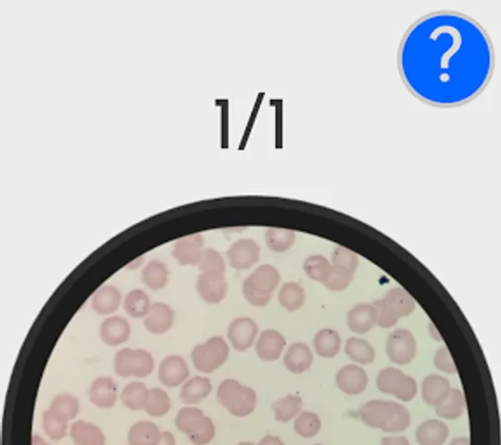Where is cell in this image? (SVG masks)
I'll return each instance as SVG.
<instances>
[{"label": "cell", "instance_id": "6da1fadb", "mask_svg": "<svg viewBox=\"0 0 501 445\" xmlns=\"http://www.w3.org/2000/svg\"><path fill=\"white\" fill-rule=\"evenodd\" d=\"M279 282L281 273L278 268L271 265H262L244 280L242 292L250 305L266 307Z\"/></svg>", "mask_w": 501, "mask_h": 445}, {"label": "cell", "instance_id": "7a4b0ae2", "mask_svg": "<svg viewBox=\"0 0 501 445\" xmlns=\"http://www.w3.org/2000/svg\"><path fill=\"white\" fill-rule=\"evenodd\" d=\"M217 401L233 416L244 417L255 410L257 394L255 390L242 385L235 379H226L218 386Z\"/></svg>", "mask_w": 501, "mask_h": 445}, {"label": "cell", "instance_id": "3957f363", "mask_svg": "<svg viewBox=\"0 0 501 445\" xmlns=\"http://www.w3.org/2000/svg\"><path fill=\"white\" fill-rule=\"evenodd\" d=\"M230 348L225 339L212 336L205 344H198L191 353V361L196 370L212 373L227 361Z\"/></svg>", "mask_w": 501, "mask_h": 445}, {"label": "cell", "instance_id": "277c9868", "mask_svg": "<svg viewBox=\"0 0 501 445\" xmlns=\"http://www.w3.org/2000/svg\"><path fill=\"white\" fill-rule=\"evenodd\" d=\"M114 369L117 375L123 378L130 376L145 378L153 370V358L144 349H121L115 356Z\"/></svg>", "mask_w": 501, "mask_h": 445}, {"label": "cell", "instance_id": "5b68a950", "mask_svg": "<svg viewBox=\"0 0 501 445\" xmlns=\"http://www.w3.org/2000/svg\"><path fill=\"white\" fill-rule=\"evenodd\" d=\"M385 351L390 361L397 366H406L416 356L417 343L411 331L399 329L387 338Z\"/></svg>", "mask_w": 501, "mask_h": 445}, {"label": "cell", "instance_id": "8992f818", "mask_svg": "<svg viewBox=\"0 0 501 445\" xmlns=\"http://www.w3.org/2000/svg\"><path fill=\"white\" fill-rule=\"evenodd\" d=\"M258 333L259 326L253 319L238 317L229 325L227 336L234 349L239 353H244L253 346Z\"/></svg>", "mask_w": 501, "mask_h": 445}, {"label": "cell", "instance_id": "52a82bcc", "mask_svg": "<svg viewBox=\"0 0 501 445\" xmlns=\"http://www.w3.org/2000/svg\"><path fill=\"white\" fill-rule=\"evenodd\" d=\"M228 260L237 270H245L260 261L261 246L253 238H240L229 248Z\"/></svg>", "mask_w": 501, "mask_h": 445}, {"label": "cell", "instance_id": "ba28073f", "mask_svg": "<svg viewBox=\"0 0 501 445\" xmlns=\"http://www.w3.org/2000/svg\"><path fill=\"white\" fill-rule=\"evenodd\" d=\"M190 377V368L183 356H168L158 366V379L163 385L175 388L185 383Z\"/></svg>", "mask_w": 501, "mask_h": 445}, {"label": "cell", "instance_id": "9c48e42d", "mask_svg": "<svg viewBox=\"0 0 501 445\" xmlns=\"http://www.w3.org/2000/svg\"><path fill=\"white\" fill-rule=\"evenodd\" d=\"M198 295L208 304H219L225 299L228 284L225 275L215 273H200L196 282Z\"/></svg>", "mask_w": 501, "mask_h": 445}, {"label": "cell", "instance_id": "30bf717a", "mask_svg": "<svg viewBox=\"0 0 501 445\" xmlns=\"http://www.w3.org/2000/svg\"><path fill=\"white\" fill-rule=\"evenodd\" d=\"M205 240L200 234L181 238L173 246V256L180 265L195 266L205 250Z\"/></svg>", "mask_w": 501, "mask_h": 445}, {"label": "cell", "instance_id": "8fae6325", "mask_svg": "<svg viewBox=\"0 0 501 445\" xmlns=\"http://www.w3.org/2000/svg\"><path fill=\"white\" fill-rule=\"evenodd\" d=\"M336 385L347 395H360L367 386V372L362 367L349 364L342 367L336 374Z\"/></svg>", "mask_w": 501, "mask_h": 445}, {"label": "cell", "instance_id": "7c38bea8", "mask_svg": "<svg viewBox=\"0 0 501 445\" xmlns=\"http://www.w3.org/2000/svg\"><path fill=\"white\" fill-rule=\"evenodd\" d=\"M286 339L276 329H266L259 336L256 353L264 361H278L286 348Z\"/></svg>", "mask_w": 501, "mask_h": 445}, {"label": "cell", "instance_id": "4fadbf2b", "mask_svg": "<svg viewBox=\"0 0 501 445\" xmlns=\"http://www.w3.org/2000/svg\"><path fill=\"white\" fill-rule=\"evenodd\" d=\"M173 320L175 314L172 307L158 302L151 306L148 315L144 318V326L149 333L163 334L172 328Z\"/></svg>", "mask_w": 501, "mask_h": 445}, {"label": "cell", "instance_id": "5bb4252c", "mask_svg": "<svg viewBox=\"0 0 501 445\" xmlns=\"http://www.w3.org/2000/svg\"><path fill=\"white\" fill-rule=\"evenodd\" d=\"M129 323L120 316H112L103 321L100 326L99 336L102 341L109 346H118L130 338Z\"/></svg>", "mask_w": 501, "mask_h": 445}, {"label": "cell", "instance_id": "9a60e30c", "mask_svg": "<svg viewBox=\"0 0 501 445\" xmlns=\"http://www.w3.org/2000/svg\"><path fill=\"white\" fill-rule=\"evenodd\" d=\"M452 387L445 377L431 374L422 382V399L430 407L437 408L449 396Z\"/></svg>", "mask_w": 501, "mask_h": 445}, {"label": "cell", "instance_id": "2e32d148", "mask_svg": "<svg viewBox=\"0 0 501 445\" xmlns=\"http://www.w3.org/2000/svg\"><path fill=\"white\" fill-rule=\"evenodd\" d=\"M90 402L97 408L110 409L117 401V386L109 377H100L92 382L89 391Z\"/></svg>", "mask_w": 501, "mask_h": 445}, {"label": "cell", "instance_id": "e0dca14e", "mask_svg": "<svg viewBox=\"0 0 501 445\" xmlns=\"http://www.w3.org/2000/svg\"><path fill=\"white\" fill-rule=\"evenodd\" d=\"M284 363L289 372L298 375L311 368L313 363V354L307 344L294 343L286 351Z\"/></svg>", "mask_w": 501, "mask_h": 445}, {"label": "cell", "instance_id": "ac0fdd59", "mask_svg": "<svg viewBox=\"0 0 501 445\" xmlns=\"http://www.w3.org/2000/svg\"><path fill=\"white\" fill-rule=\"evenodd\" d=\"M349 329L355 334H364L376 326V311L370 304H357L349 311L347 318Z\"/></svg>", "mask_w": 501, "mask_h": 445}, {"label": "cell", "instance_id": "d6986e66", "mask_svg": "<svg viewBox=\"0 0 501 445\" xmlns=\"http://www.w3.org/2000/svg\"><path fill=\"white\" fill-rule=\"evenodd\" d=\"M382 301L399 320L402 317L411 315L416 308L414 299L404 288L390 289L384 298H382Z\"/></svg>", "mask_w": 501, "mask_h": 445}, {"label": "cell", "instance_id": "ffe728a7", "mask_svg": "<svg viewBox=\"0 0 501 445\" xmlns=\"http://www.w3.org/2000/svg\"><path fill=\"white\" fill-rule=\"evenodd\" d=\"M450 429L439 419H428L418 427L415 437L419 445H443L449 436Z\"/></svg>", "mask_w": 501, "mask_h": 445}, {"label": "cell", "instance_id": "44dd1931", "mask_svg": "<svg viewBox=\"0 0 501 445\" xmlns=\"http://www.w3.org/2000/svg\"><path fill=\"white\" fill-rule=\"evenodd\" d=\"M390 406L392 402L372 400L360 408L359 416L367 427L382 429L389 417Z\"/></svg>", "mask_w": 501, "mask_h": 445}, {"label": "cell", "instance_id": "7402d4cb", "mask_svg": "<svg viewBox=\"0 0 501 445\" xmlns=\"http://www.w3.org/2000/svg\"><path fill=\"white\" fill-rule=\"evenodd\" d=\"M212 391L210 379L195 376L185 382L181 388L180 398L185 405H196L205 401Z\"/></svg>", "mask_w": 501, "mask_h": 445}, {"label": "cell", "instance_id": "603a6c76", "mask_svg": "<svg viewBox=\"0 0 501 445\" xmlns=\"http://www.w3.org/2000/svg\"><path fill=\"white\" fill-rule=\"evenodd\" d=\"M70 436L75 445H105L102 429L87 422H75L70 426Z\"/></svg>", "mask_w": 501, "mask_h": 445}, {"label": "cell", "instance_id": "cb8c5ba5", "mask_svg": "<svg viewBox=\"0 0 501 445\" xmlns=\"http://www.w3.org/2000/svg\"><path fill=\"white\" fill-rule=\"evenodd\" d=\"M121 294L117 288L104 285L98 289L92 297V307L95 313L107 316L114 313L119 308Z\"/></svg>", "mask_w": 501, "mask_h": 445}, {"label": "cell", "instance_id": "d4e9b609", "mask_svg": "<svg viewBox=\"0 0 501 445\" xmlns=\"http://www.w3.org/2000/svg\"><path fill=\"white\" fill-rule=\"evenodd\" d=\"M203 412L195 407H185L178 411L176 417V426L178 431L186 434L188 437L193 436L205 427L206 419Z\"/></svg>", "mask_w": 501, "mask_h": 445}, {"label": "cell", "instance_id": "484cf974", "mask_svg": "<svg viewBox=\"0 0 501 445\" xmlns=\"http://www.w3.org/2000/svg\"><path fill=\"white\" fill-rule=\"evenodd\" d=\"M341 336L334 329H321L314 336V349L322 358H334L341 351Z\"/></svg>", "mask_w": 501, "mask_h": 445}, {"label": "cell", "instance_id": "4316f807", "mask_svg": "<svg viewBox=\"0 0 501 445\" xmlns=\"http://www.w3.org/2000/svg\"><path fill=\"white\" fill-rule=\"evenodd\" d=\"M142 282L151 290L158 291L165 288L168 281V269L163 261L153 260L143 269L141 274Z\"/></svg>", "mask_w": 501, "mask_h": 445}, {"label": "cell", "instance_id": "83f0119b", "mask_svg": "<svg viewBox=\"0 0 501 445\" xmlns=\"http://www.w3.org/2000/svg\"><path fill=\"white\" fill-rule=\"evenodd\" d=\"M306 290L301 284L286 282L279 292V303L289 312L298 311L306 303Z\"/></svg>", "mask_w": 501, "mask_h": 445}, {"label": "cell", "instance_id": "f1b7e54d", "mask_svg": "<svg viewBox=\"0 0 501 445\" xmlns=\"http://www.w3.org/2000/svg\"><path fill=\"white\" fill-rule=\"evenodd\" d=\"M345 353L357 363L367 366L376 359V351L371 344L364 339L350 338L345 344Z\"/></svg>", "mask_w": 501, "mask_h": 445}, {"label": "cell", "instance_id": "f546056e", "mask_svg": "<svg viewBox=\"0 0 501 445\" xmlns=\"http://www.w3.org/2000/svg\"><path fill=\"white\" fill-rule=\"evenodd\" d=\"M149 389L141 382H131L121 393V402L126 408L132 411L144 410L147 404Z\"/></svg>", "mask_w": 501, "mask_h": 445}, {"label": "cell", "instance_id": "4dcf8cb0", "mask_svg": "<svg viewBox=\"0 0 501 445\" xmlns=\"http://www.w3.org/2000/svg\"><path fill=\"white\" fill-rule=\"evenodd\" d=\"M162 432L153 422L143 421L133 424L128 432V441L143 442L149 445H158Z\"/></svg>", "mask_w": 501, "mask_h": 445}, {"label": "cell", "instance_id": "1f68e13d", "mask_svg": "<svg viewBox=\"0 0 501 445\" xmlns=\"http://www.w3.org/2000/svg\"><path fill=\"white\" fill-rule=\"evenodd\" d=\"M302 399L296 395H289L273 404L274 419L279 422H291L301 413Z\"/></svg>", "mask_w": 501, "mask_h": 445}, {"label": "cell", "instance_id": "d6a6232c", "mask_svg": "<svg viewBox=\"0 0 501 445\" xmlns=\"http://www.w3.org/2000/svg\"><path fill=\"white\" fill-rule=\"evenodd\" d=\"M465 410V400L462 391L453 389L448 398L436 408L438 417L445 419H457L463 416Z\"/></svg>", "mask_w": 501, "mask_h": 445}, {"label": "cell", "instance_id": "836d02e7", "mask_svg": "<svg viewBox=\"0 0 501 445\" xmlns=\"http://www.w3.org/2000/svg\"><path fill=\"white\" fill-rule=\"evenodd\" d=\"M151 306L152 304L147 293L140 289L130 291L124 299V310L134 319L145 318L150 311Z\"/></svg>", "mask_w": 501, "mask_h": 445}, {"label": "cell", "instance_id": "e575fe53", "mask_svg": "<svg viewBox=\"0 0 501 445\" xmlns=\"http://www.w3.org/2000/svg\"><path fill=\"white\" fill-rule=\"evenodd\" d=\"M49 410L64 421L70 422L79 414V400L70 394H60L53 400Z\"/></svg>", "mask_w": 501, "mask_h": 445}, {"label": "cell", "instance_id": "d590c367", "mask_svg": "<svg viewBox=\"0 0 501 445\" xmlns=\"http://www.w3.org/2000/svg\"><path fill=\"white\" fill-rule=\"evenodd\" d=\"M411 424V414L409 410L399 403L392 402L387 421L382 427L384 432H400L406 431Z\"/></svg>", "mask_w": 501, "mask_h": 445}, {"label": "cell", "instance_id": "8d00e7d4", "mask_svg": "<svg viewBox=\"0 0 501 445\" xmlns=\"http://www.w3.org/2000/svg\"><path fill=\"white\" fill-rule=\"evenodd\" d=\"M296 241V234L286 229L269 228L266 232V243L274 253L291 250Z\"/></svg>", "mask_w": 501, "mask_h": 445}, {"label": "cell", "instance_id": "74e56055", "mask_svg": "<svg viewBox=\"0 0 501 445\" xmlns=\"http://www.w3.org/2000/svg\"><path fill=\"white\" fill-rule=\"evenodd\" d=\"M172 404L167 392L160 388L149 390L147 404L145 412L151 417H163L168 413Z\"/></svg>", "mask_w": 501, "mask_h": 445}, {"label": "cell", "instance_id": "f35d334b", "mask_svg": "<svg viewBox=\"0 0 501 445\" xmlns=\"http://www.w3.org/2000/svg\"><path fill=\"white\" fill-rule=\"evenodd\" d=\"M405 374L399 369L389 367L382 369L377 378V387L382 393L394 395L399 391Z\"/></svg>", "mask_w": 501, "mask_h": 445}, {"label": "cell", "instance_id": "ab89813d", "mask_svg": "<svg viewBox=\"0 0 501 445\" xmlns=\"http://www.w3.org/2000/svg\"><path fill=\"white\" fill-rule=\"evenodd\" d=\"M332 263L321 255L309 256L304 261V273L311 280L323 283L331 271Z\"/></svg>", "mask_w": 501, "mask_h": 445}, {"label": "cell", "instance_id": "60d3db41", "mask_svg": "<svg viewBox=\"0 0 501 445\" xmlns=\"http://www.w3.org/2000/svg\"><path fill=\"white\" fill-rule=\"evenodd\" d=\"M294 431L303 439H312L320 432L321 421L316 413L303 412L294 421Z\"/></svg>", "mask_w": 501, "mask_h": 445}, {"label": "cell", "instance_id": "b9f144b4", "mask_svg": "<svg viewBox=\"0 0 501 445\" xmlns=\"http://www.w3.org/2000/svg\"><path fill=\"white\" fill-rule=\"evenodd\" d=\"M198 268L201 273H215L225 275L226 265L222 256L214 248H205L201 253Z\"/></svg>", "mask_w": 501, "mask_h": 445}, {"label": "cell", "instance_id": "7bdbcfd3", "mask_svg": "<svg viewBox=\"0 0 501 445\" xmlns=\"http://www.w3.org/2000/svg\"><path fill=\"white\" fill-rule=\"evenodd\" d=\"M354 273L343 266L332 265L328 278L324 281L325 287L331 291H344L351 285Z\"/></svg>", "mask_w": 501, "mask_h": 445}, {"label": "cell", "instance_id": "ee69618b", "mask_svg": "<svg viewBox=\"0 0 501 445\" xmlns=\"http://www.w3.org/2000/svg\"><path fill=\"white\" fill-rule=\"evenodd\" d=\"M43 427L53 441H60L67 436L68 422L52 413L49 409L43 414Z\"/></svg>", "mask_w": 501, "mask_h": 445}, {"label": "cell", "instance_id": "f6af8a7d", "mask_svg": "<svg viewBox=\"0 0 501 445\" xmlns=\"http://www.w3.org/2000/svg\"><path fill=\"white\" fill-rule=\"evenodd\" d=\"M332 265L343 266L355 273L359 265V258L354 251L345 246H336L332 253Z\"/></svg>", "mask_w": 501, "mask_h": 445}, {"label": "cell", "instance_id": "bcb514c9", "mask_svg": "<svg viewBox=\"0 0 501 445\" xmlns=\"http://www.w3.org/2000/svg\"><path fill=\"white\" fill-rule=\"evenodd\" d=\"M372 306L376 311V326L382 329H389L397 325L399 319L384 306L382 299L375 301Z\"/></svg>", "mask_w": 501, "mask_h": 445}, {"label": "cell", "instance_id": "7dc6e473", "mask_svg": "<svg viewBox=\"0 0 501 445\" xmlns=\"http://www.w3.org/2000/svg\"><path fill=\"white\" fill-rule=\"evenodd\" d=\"M434 366L438 370L444 372V373H457V367L455 366V362L453 361L449 349L446 346L438 349L434 357Z\"/></svg>", "mask_w": 501, "mask_h": 445}, {"label": "cell", "instance_id": "c3c4849f", "mask_svg": "<svg viewBox=\"0 0 501 445\" xmlns=\"http://www.w3.org/2000/svg\"><path fill=\"white\" fill-rule=\"evenodd\" d=\"M214 436H215V426H214L213 422L208 417L205 427L193 436L188 437V439L191 444L195 445H208L212 441Z\"/></svg>", "mask_w": 501, "mask_h": 445}, {"label": "cell", "instance_id": "681fc988", "mask_svg": "<svg viewBox=\"0 0 501 445\" xmlns=\"http://www.w3.org/2000/svg\"><path fill=\"white\" fill-rule=\"evenodd\" d=\"M417 390V383L415 379L411 376L405 375L402 386L394 396L402 402L412 401L416 397Z\"/></svg>", "mask_w": 501, "mask_h": 445}, {"label": "cell", "instance_id": "f907efd6", "mask_svg": "<svg viewBox=\"0 0 501 445\" xmlns=\"http://www.w3.org/2000/svg\"><path fill=\"white\" fill-rule=\"evenodd\" d=\"M381 445H410V442L404 436H389L382 439Z\"/></svg>", "mask_w": 501, "mask_h": 445}, {"label": "cell", "instance_id": "816d5d0a", "mask_svg": "<svg viewBox=\"0 0 501 445\" xmlns=\"http://www.w3.org/2000/svg\"><path fill=\"white\" fill-rule=\"evenodd\" d=\"M257 445H284V444L279 436H266Z\"/></svg>", "mask_w": 501, "mask_h": 445}, {"label": "cell", "instance_id": "f5cc1de1", "mask_svg": "<svg viewBox=\"0 0 501 445\" xmlns=\"http://www.w3.org/2000/svg\"><path fill=\"white\" fill-rule=\"evenodd\" d=\"M158 445H176L175 436L170 432H163Z\"/></svg>", "mask_w": 501, "mask_h": 445}, {"label": "cell", "instance_id": "db71d44e", "mask_svg": "<svg viewBox=\"0 0 501 445\" xmlns=\"http://www.w3.org/2000/svg\"><path fill=\"white\" fill-rule=\"evenodd\" d=\"M449 445H470V441L468 437H457V439H453Z\"/></svg>", "mask_w": 501, "mask_h": 445}, {"label": "cell", "instance_id": "11a10c76", "mask_svg": "<svg viewBox=\"0 0 501 445\" xmlns=\"http://www.w3.org/2000/svg\"><path fill=\"white\" fill-rule=\"evenodd\" d=\"M31 444L32 445H48L47 442H45L44 441H43L42 437H40L39 436H32Z\"/></svg>", "mask_w": 501, "mask_h": 445}, {"label": "cell", "instance_id": "9f6ffc18", "mask_svg": "<svg viewBox=\"0 0 501 445\" xmlns=\"http://www.w3.org/2000/svg\"><path fill=\"white\" fill-rule=\"evenodd\" d=\"M128 445H149L146 444H143V442H129Z\"/></svg>", "mask_w": 501, "mask_h": 445}, {"label": "cell", "instance_id": "6f0895ef", "mask_svg": "<svg viewBox=\"0 0 501 445\" xmlns=\"http://www.w3.org/2000/svg\"><path fill=\"white\" fill-rule=\"evenodd\" d=\"M238 445H255L254 444H252V442H241V444H239Z\"/></svg>", "mask_w": 501, "mask_h": 445}, {"label": "cell", "instance_id": "680465c9", "mask_svg": "<svg viewBox=\"0 0 501 445\" xmlns=\"http://www.w3.org/2000/svg\"><path fill=\"white\" fill-rule=\"evenodd\" d=\"M316 445H322V444H316Z\"/></svg>", "mask_w": 501, "mask_h": 445}]
</instances>
